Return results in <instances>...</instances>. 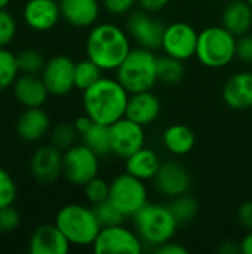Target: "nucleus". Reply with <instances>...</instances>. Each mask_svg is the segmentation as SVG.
Here are the masks:
<instances>
[{
	"mask_svg": "<svg viewBox=\"0 0 252 254\" xmlns=\"http://www.w3.org/2000/svg\"><path fill=\"white\" fill-rule=\"evenodd\" d=\"M108 201L125 216L134 217L147 204V188L144 180L129 173H122L110 182Z\"/></svg>",
	"mask_w": 252,
	"mask_h": 254,
	"instance_id": "0eeeda50",
	"label": "nucleus"
},
{
	"mask_svg": "<svg viewBox=\"0 0 252 254\" xmlns=\"http://www.w3.org/2000/svg\"><path fill=\"white\" fill-rule=\"evenodd\" d=\"M83 144H86L91 150H94L98 156H105L111 153V143H110V125L97 124L80 135Z\"/></svg>",
	"mask_w": 252,
	"mask_h": 254,
	"instance_id": "a878e982",
	"label": "nucleus"
},
{
	"mask_svg": "<svg viewBox=\"0 0 252 254\" xmlns=\"http://www.w3.org/2000/svg\"><path fill=\"white\" fill-rule=\"evenodd\" d=\"M162 140L168 152H171L175 156H183L193 150L196 135L190 127L184 124H174L165 129Z\"/></svg>",
	"mask_w": 252,
	"mask_h": 254,
	"instance_id": "393cba45",
	"label": "nucleus"
},
{
	"mask_svg": "<svg viewBox=\"0 0 252 254\" xmlns=\"http://www.w3.org/2000/svg\"><path fill=\"white\" fill-rule=\"evenodd\" d=\"M221 25L236 37L250 33L252 27V7L247 0H230L221 15Z\"/></svg>",
	"mask_w": 252,
	"mask_h": 254,
	"instance_id": "5701e85b",
	"label": "nucleus"
},
{
	"mask_svg": "<svg viewBox=\"0 0 252 254\" xmlns=\"http://www.w3.org/2000/svg\"><path fill=\"white\" fill-rule=\"evenodd\" d=\"M100 156L86 144H74L64 152L62 176L74 186H85L89 180L98 176Z\"/></svg>",
	"mask_w": 252,
	"mask_h": 254,
	"instance_id": "6e6552de",
	"label": "nucleus"
},
{
	"mask_svg": "<svg viewBox=\"0 0 252 254\" xmlns=\"http://www.w3.org/2000/svg\"><path fill=\"white\" fill-rule=\"evenodd\" d=\"M129 92L113 77H101L94 85L82 91V106L85 113L97 124L111 125L125 118Z\"/></svg>",
	"mask_w": 252,
	"mask_h": 254,
	"instance_id": "f257e3e1",
	"label": "nucleus"
},
{
	"mask_svg": "<svg viewBox=\"0 0 252 254\" xmlns=\"http://www.w3.org/2000/svg\"><path fill=\"white\" fill-rule=\"evenodd\" d=\"M217 252L221 254H238L241 253V244H238L235 241H224L217 249Z\"/></svg>",
	"mask_w": 252,
	"mask_h": 254,
	"instance_id": "c03bdc74",
	"label": "nucleus"
},
{
	"mask_svg": "<svg viewBox=\"0 0 252 254\" xmlns=\"http://www.w3.org/2000/svg\"><path fill=\"white\" fill-rule=\"evenodd\" d=\"M186 70L183 65V61L178 58H174L171 55L157 57V80L168 85L175 86L184 79Z\"/></svg>",
	"mask_w": 252,
	"mask_h": 254,
	"instance_id": "bb28decb",
	"label": "nucleus"
},
{
	"mask_svg": "<svg viewBox=\"0 0 252 254\" xmlns=\"http://www.w3.org/2000/svg\"><path fill=\"white\" fill-rule=\"evenodd\" d=\"M53 223L67 237L70 244L76 247L92 246L101 231V225L92 205L88 207L77 202L62 205L58 210Z\"/></svg>",
	"mask_w": 252,
	"mask_h": 254,
	"instance_id": "7ed1b4c3",
	"label": "nucleus"
},
{
	"mask_svg": "<svg viewBox=\"0 0 252 254\" xmlns=\"http://www.w3.org/2000/svg\"><path fill=\"white\" fill-rule=\"evenodd\" d=\"M16 63L19 73L24 74H40L45 67V57L39 49L34 48H24L16 52Z\"/></svg>",
	"mask_w": 252,
	"mask_h": 254,
	"instance_id": "7c9ffc66",
	"label": "nucleus"
},
{
	"mask_svg": "<svg viewBox=\"0 0 252 254\" xmlns=\"http://www.w3.org/2000/svg\"><path fill=\"white\" fill-rule=\"evenodd\" d=\"M236 40L223 25L206 27L199 33L195 57L208 68H223L236 58Z\"/></svg>",
	"mask_w": 252,
	"mask_h": 254,
	"instance_id": "39448f33",
	"label": "nucleus"
},
{
	"mask_svg": "<svg viewBox=\"0 0 252 254\" xmlns=\"http://www.w3.org/2000/svg\"><path fill=\"white\" fill-rule=\"evenodd\" d=\"M12 95L15 101L25 107H43L50 95L40 74L19 73L12 85Z\"/></svg>",
	"mask_w": 252,
	"mask_h": 254,
	"instance_id": "6ab92c4d",
	"label": "nucleus"
},
{
	"mask_svg": "<svg viewBox=\"0 0 252 254\" xmlns=\"http://www.w3.org/2000/svg\"><path fill=\"white\" fill-rule=\"evenodd\" d=\"M131 49L128 31L111 22L92 25L85 42L86 57L102 71H116Z\"/></svg>",
	"mask_w": 252,
	"mask_h": 254,
	"instance_id": "f03ea898",
	"label": "nucleus"
},
{
	"mask_svg": "<svg viewBox=\"0 0 252 254\" xmlns=\"http://www.w3.org/2000/svg\"><path fill=\"white\" fill-rule=\"evenodd\" d=\"M74 67L76 61L67 55H53L46 60L40 77L50 95L64 97L76 88Z\"/></svg>",
	"mask_w": 252,
	"mask_h": 254,
	"instance_id": "9d476101",
	"label": "nucleus"
},
{
	"mask_svg": "<svg viewBox=\"0 0 252 254\" xmlns=\"http://www.w3.org/2000/svg\"><path fill=\"white\" fill-rule=\"evenodd\" d=\"M224 103L235 110L252 107V71L244 70L232 74L223 86Z\"/></svg>",
	"mask_w": 252,
	"mask_h": 254,
	"instance_id": "412c9836",
	"label": "nucleus"
},
{
	"mask_svg": "<svg viewBox=\"0 0 252 254\" xmlns=\"http://www.w3.org/2000/svg\"><path fill=\"white\" fill-rule=\"evenodd\" d=\"M101 77H102V70L88 57L80 61H76V67H74L76 89L85 91Z\"/></svg>",
	"mask_w": 252,
	"mask_h": 254,
	"instance_id": "cd10ccee",
	"label": "nucleus"
},
{
	"mask_svg": "<svg viewBox=\"0 0 252 254\" xmlns=\"http://www.w3.org/2000/svg\"><path fill=\"white\" fill-rule=\"evenodd\" d=\"M160 112H162L160 100L151 89L129 94L126 115H125L126 118L135 121L143 127H147L160 116Z\"/></svg>",
	"mask_w": 252,
	"mask_h": 254,
	"instance_id": "aec40b11",
	"label": "nucleus"
},
{
	"mask_svg": "<svg viewBox=\"0 0 252 254\" xmlns=\"http://www.w3.org/2000/svg\"><path fill=\"white\" fill-rule=\"evenodd\" d=\"M18 76L19 68L16 63V54L9 48H0V92L12 88Z\"/></svg>",
	"mask_w": 252,
	"mask_h": 254,
	"instance_id": "c85d7f7f",
	"label": "nucleus"
},
{
	"mask_svg": "<svg viewBox=\"0 0 252 254\" xmlns=\"http://www.w3.org/2000/svg\"><path fill=\"white\" fill-rule=\"evenodd\" d=\"M18 34V21L7 9H0V48H7Z\"/></svg>",
	"mask_w": 252,
	"mask_h": 254,
	"instance_id": "f704fd0d",
	"label": "nucleus"
},
{
	"mask_svg": "<svg viewBox=\"0 0 252 254\" xmlns=\"http://www.w3.org/2000/svg\"><path fill=\"white\" fill-rule=\"evenodd\" d=\"M171 213L174 214V217L177 219V222L181 225V223H187V222H192L198 211H199V204L198 201L187 195V193H183L180 196H175L172 198L171 204L168 205Z\"/></svg>",
	"mask_w": 252,
	"mask_h": 254,
	"instance_id": "c756f323",
	"label": "nucleus"
},
{
	"mask_svg": "<svg viewBox=\"0 0 252 254\" xmlns=\"http://www.w3.org/2000/svg\"><path fill=\"white\" fill-rule=\"evenodd\" d=\"M238 222L242 228L252 231V201H247L238 208Z\"/></svg>",
	"mask_w": 252,
	"mask_h": 254,
	"instance_id": "ea45409f",
	"label": "nucleus"
},
{
	"mask_svg": "<svg viewBox=\"0 0 252 254\" xmlns=\"http://www.w3.org/2000/svg\"><path fill=\"white\" fill-rule=\"evenodd\" d=\"M239 244H241V253L252 254V231H250V232L242 238V241H241Z\"/></svg>",
	"mask_w": 252,
	"mask_h": 254,
	"instance_id": "a18cd8bd",
	"label": "nucleus"
},
{
	"mask_svg": "<svg viewBox=\"0 0 252 254\" xmlns=\"http://www.w3.org/2000/svg\"><path fill=\"white\" fill-rule=\"evenodd\" d=\"M132 219L141 241L151 247L171 241L180 225L169 207L160 204L147 202Z\"/></svg>",
	"mask_w": 252,
	"mask_h": 254,
	"instance_id": "423d86ee",
	"label": "nucleus"
},
{
	"mask_svg": "<svg viewBox=\"0 0 252 254\" xmlns=\"http://www.w3.org/2000/svg\"><path fill=\"white\" fill-rule=\"evenodd\" d=\"M61 15L65 22L76 28H89L97 24L100 16L98 0H58Z\"/></svg>",
	"mask_w": 252,
	"mask_h": 254,
	"instance_id": "4be33fe9",
	"label": "nucleus"
},
{
	"mask_svg": "<svg viewBox=\"0 0 252 254\" xmlns=\"http://www.w3.org/2000/svg\"><path fill=\"white\" fill-rule=\"evenodd\" d=\"M64 152L53 144H43L37 147L30 158L28 170L31 177L43 186L53 185L62 176Z\"/></svg>",
	"mask_w": 252,
	"mask_h": 254,
	"instance_id": "9b49d317",
	"label": "nucleus"
},
{
	"mask_svg": "<svg viewBox=\"0 0 252 254\" xmlns=\"http://www.w3.org/2000/svg\"><path fill=\"white\" fill-rule=\"evenodd\" d=\"M61 18L58 0H27L22 6V21L36 33L53 30Z\"/></svg>",
	"mask_w": 252,
	"mask_h": 254,
	"instance_id": "2eb2a0df",
	"label": "nucleus"
},
{
	"mask_svg": "<svg viewBox=\"0 0 252 254\" xmlns=\"http://www.w3.org/2000/svg\"><path fill=\"white\" fill-rule=\"evenodd\" d=\"M165 24L159 19L150 16L149 12L140 9L131 12L126 19V31L138 46L154 51L162 46V39L165 33Z\"/></svg>",
	"mask_w": 252,
	"mask_h": 254,
	"instance_id": "4468645a",
	"label": "nucleus"
},
{
	"mask_svg": "<svg viewBox=\"0 0 252 254\" xmlns=\"http://www.w3.org/2000/svg\"><path fill=\"white\" fill-rule=\"evenodd\" d=\"M154 253L157 254H187L189 250L181 246L180 243H174L172 240L171 241H166L157 247H154Z\"/></svg>",
	"mask_w": 252,
	"mask_h": 254,
	"instance_id": "a19ab883",
	"label": "nucleus"
},
{
	"mask_svg": "<svg viewBox=\"0 0 252 254\" xmlns=\"http://www.w3.org/2000/svg\"><path fill=\"white\" fill-rule=\"evenodd\" d=\"M169 3H171V0H137V4L140 6V9H143L149 13L160 12Z\"/></svg>",
	"mask_w": 252,
	"mask_h": 254,
	"instance_id": "79ce46f5",
	"label": "nucleus"
},
{
	"mask_svg": "<svg viewBox=\"0 0 252 254\" xmlns=\"http://www.w3.org/2000/svg\"><path fill=\"white\" fill-rule=\"evenodd\" d=\"M153 180L157 190L171 199L187 193L192 185V179L187 168L175 161H168L162 164Z\"/></svg>",
	"mask_w": 252,
	"mask_h": 254,
	"instance_id": "a211bd4d",
	"label": "nucleus"
},
{
	"mask_svg": "<svg viewBox=\"0 0 252 254\" xmlns=\"http://www.w3.org/2000/svg\"><path fill=\"white\" fill-rule=\"evenodd\" d=\"M199 33L195 30L193 25L177 21L165 27L163 39H162V49L166 55L186 61L196 55Z\"/></svg>",
	"mask_w": 252,
	"mask_h": 254,
	"instance_id": "ddd939ff",
	"label": "nucleus"
},
{
	"mask_svg": "<svg viewBox=\"0 0 252 254\" xmlns=\"http://www.w3.org/2000/svg\"><path fill=\"white\" fill-rule=\"evenodd\" d=\"M18 199V186L10 173L0 165V208L10 207Z\"/></svg>",
	"mask_w": 252,
	"mask_h": 254,
	"instance_id": "72a5a7b5",
	"label": "nucleus"
},
{
	"mask_svg": "<svg viewBox=\"0 0 252 254\" xmlns=\"http://www.w3.org/2000/svg\"><path fill=\"white\" fill-rule=\"evenodd\" d=\"M10 1H12V0H0V9L7 7V6L10 4Z\"/></svg>",
	"mask_w": 252,
	"mask_h": 254,
	"instance_id": "49530a36",
	"label": "nucleus"
},
{
	"mask_svg": "<svg viewBox=\"0 0 252 254\" xmlns=\"http://www.w3.org/2000/svg\"><path fill=\"white\" fill-rule=\"evenodd\" d=\"M73 125H74V128L77 129L79 135H82V134H85V132L94 125V121H92L86 113H83V115L77 116V118L73 121Z\"/></svg>",
	"mask_w": 252,
	"mask_h": 254,
	"instance_id": "37998d69",
	"label": "nucleus"
},
{
	"mask_svg": "<svg viewBox=\"0 0 252 254\" xmlns=\"http://www.w3.org/2000/svg\"><path fill=\"white\" fill-rule=\"evenodd\" d=\"M94 211H95V216L101 225V228L104 226H114V225H122L125 222V216L107 199L101 204H97V205H92Z\"/></svg>",
	"mask_w": 252,
	"mask_h": 254,
	"instance_id": "c9c22d12",
	"label": "nucleus"
},
{
	"mask_svg": "<svg viewBox=\"0 0 252 254\" xmlns=\"http://www.w3.org/2000/svg\"><path fill=\"white\" fill-rule=\"evenodd\" d=\"M111 153L126 159L146 144L144 127L129 118H122L110 125Z\"/></svg>",
	"mask_w": 252,
	"mask_h": 254,
	"instance_id": "f8f14e48",
	"label": "nucleus"
},
{
	"mask_svg": "<svg viewBox=\"0 0 252 254\" xmlns=\"http://www.w3.org/2000/svg\"><path fill=\"white\" fill-rule=\"evenodd\" d=\"M70 249V241L55 223L39 225L28 238L30 254H67Z\"/></svg>",
	"mask_w": 252,
	"mask_h": 254,
	"instance_id": "f3484780",
	"label": "nucleus"
},
{
	"mask_svg": "<svg viewBox=\"0 0 252 254\" xmlns=\"http://www.w3.org/2000/svg\"><path fill=\"white\" fill-rule=\"evenodd\" d=\"M236 58L245 64H252V34L247 33L236 40Z\"/></svg>",
	"mask_w": 252,
	"mask_h": 254,
	"instance_id": "58836bf2",
	"label": "nucleus"
},
{
	"mask_svg": "<svg viewBox=\"0 0 252 254\" xmlns=\"http://www.w3.org/2000/svg\"><path fill=\"white\" fill-rule=\"evenodd\" d=\"M247 1H248V3L251 4V7H252V0H247Z\"/></svg>",
	"mask_w": 252,
	"mask_h": 254,
	"instance_id": "de8ad7c7",
	"label": "nucleus"
},
{
	"mask_svg": "<svg viewBox=\"0 0 252 254\" xmlns=\"http://www.w3.org/2000/svg\"><path fill=\"white\" fill-rule=\"evenodd\" d=\"M50 131V118L43 107H25L15 121V134L24 143H39Z\"/></svg>",
	"mask_w": 252,
	"mask_h": 254,
	"instance_id": "dca6fc26",
	"label": "nucleus"
},
{
	"mask_svg": "<svg viewBox=\"0 0 252 254\" xmlns=\"http://www.w3.org/2000/svg\"><path fill=\"white\" fill-rule=\"evenodd\" d=\"M135 4H137V0H102L104 9L108 13L116 15V16L131 13Z\"/></svg>",
	"mask_w": 252,
	"mask_h": 254,
	"instance_id": "4c0bfd02",
	"label": "nucleus"
},
{
	"mask_svg": "<svg viewBox=\"0 0 252 254\" xmlns=\"http://www.w3.org/2000/svg\"><path fill=\"white\" fill-rule=\"evenodd\" d=\"M79 137L77 129L74 128L73 122H59L49 131L50 144H53L61 152H65L71 146L76 144Z\"/></svg>",
	"mask_w": 252,
	"mask_h": 254,
	"instance_id": "2f4dec72",
	"label": "nucleus"
},
{
	"mask_svg": "<svg viewBox=\"0 0 252 254\" xmlns=\"http://www.w3.org/2000/svg\"><path fill=\"white\" fill-rule=\"evenodd\" d=\"M116 79L129 94L150 91L157 80V57L146 48H135L116 70Z\"/></svg>",
	"mask_w": 252,
	"mask_h": 254,
	"instance_id": "20e7f679",
	"label": "nucleus"
},
{
	"mask_svg": "<svg viewBox=\"0 0 252 254\" xmlns=\"http://www.w3.org/2000/svg\"><path fill=\"white\" fill-rule=\"evenodd\" d=\"M83 190H85V198L86 201L91 204V205H97V204H101L104 201L108 199V195H110V183L101 177H94L92 180H89L85 186H83Z\"/></svg>",
	"mask_w": 252,
	"mask_h": 254,
	"instance_id": "473e14b6",
	"label": "nucleus"
},
{
	"mask_svg": "<svg viewBox=\"0 0 252 254\" xmlns=\"http://www.w3.org/2000/svg\"><path fill=\"white\" fill-rule=\"evenodd\" d=\"M160 165L157 153L149 147H141L125 159V171L144 182L153 180Z\"/></svg>",
	"mask_w": 252,
	"mask_h": 254,
	"instance_id": "b1692460",
	"label": "nucleus"
},
{
	"mask_svg": "<svg viewBox=\"0 0 252 254\" xmlns=\"http://www.w3.org/2000/svg\"><path fill=\"white\" fill-rule=\"evenodd\" d=\"M91 247L97 254H140L143 252V241L137 232H132L122 223L101 228Z\"/></svg>",
	"mask_w": 252,
	"mask_h": 254,
	"instance_id": "1a4fd4ad",
	"label": "nucleus"
},
{
	"mask_svg": "<svg viewBox=\"0 0 252 254\" xmlns=\"http://www.w3.org/2000/svg\"><path fill=\"white\" fill-rule=\"evenodd\" d=\"M21 225V213L13 207L0 208V234H12Z\"/></svg>",
	"mask_w": 252,
	"mask_h": 254,
	"instance_id": "e433bc0d",
	"label": "nucleus"
}]
</instances>
